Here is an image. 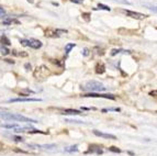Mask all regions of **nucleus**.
I'll return each instance as SVG.
<instances>
[{
  "label": "nucleus",
  "instance_id": "obj_6",
  "mask_svg": "<svg viewBox=\"0 0 157 156\" xmlns=\"http://www.w3.org/2000/svg\"><path fill=\"white\" fill-rule=\"evenodd\" d=\"M122 12L125 13L126 16L130 17V18H133V19H137V20H142V19H145L146 18V14H143V13H140V12H135V11H131V10H125L123 9Z\"/></svg>",
  "mask_w": 157,
  "mask_h": 156
},
{
  "label": "nucleus",
  "instance_id": "obj_14",
  "mask_svg": "<svg viewBox=\"0 0 157 156\" xmlns=\"http://www.w3.org/2000/svg\"><path fill=\"white\" fill-rule=\"evenodd\" d=\"M1 44H2V45H7V46H9V45H10V40H9L8 37H6V35H3V37H1Z\"/></svg>",
  "mask_w": 157,
  "mask_h": 156
},
{
  "label": "nucleus",
  "instance_id": "obj_13",
  "mask_svg": "<svg viewBox=\"0 0 157 156\" xmlns=\"http://www.w3.org/2000/svg\"><path fill=\"white\" fill-rule=\"evenodd\" d=\"M75 46H76V44H74V43H68V44L65 46V52H66V54H68V53H69L71 51V49H74Z\"/></svg>",
  "mask_w": 157,
  "mask_h": 156
},
{
  "label": "nucleus",
  "instance_id": "obj_19",
  "mask_svg": "<svg viewBox=\"0 0 157 156\" xmlns=\"http://www.w3.org/2000/svg\"><path fill=\"white\" fill-rule=\"evenodd\" d=\"M5 16H6V11H5V9L0 7V18H3Z\"/></svg>",
  "mask_w": 157,
  "mask_h": 156
},
{
  "label": "nucleus",
  "instance_id": "obj_5",
  "mask_svg": "<svg viewBox=\"0 0 157 156\" xmlns=\"http://www.w3.org/2000/svg\"><path fill=\"white\" fill-rule=\"evenodd\" d=\"M84 97H88V98H105V99H111L114 100L115 96L110 94H98V92H89V94L84 95Z\"/></svg>",
  "mask_w": 157,
  "mask_h": 156
},
{
  "label": "nucleus",
  "instance_id": "obj_20",
  "mask_svg": "<svg viewBox=\"0 0 157 156\" xmlns=\"http://www.w3.org/2000/svg\"><path fill=\"white\" fill-rule=\"evenodd\" d=\"M66 122H69V123H84L82 121H77V120H66Z\"/></svg>",
  "mask_w": 157,
  "mask_h": 156
},
{
  "label": "nucleus",
  "instance_id": "obj_7",
  "mask_svg": "<svg viewBox=\"0 0 157 156\" xmlns=\"http://www.w3.org/2000/svg\"><path fill=\"white\" fill-rule=\"evenodd\" d=\"M9 102H37L42 101V99L37 98H12L9 99Z\"/></svg>",
  "mask_w": 157,
  "mask_h": 156
},
{
  "label": "nucleus",
  "instance_id": "obj_2",
  "mask_svg": "<svg viewBox=\"0 0 157 156\" xmlns=\"http://www.w3.org/2000/svg\"><path fill=\"white\" fill-rule=\"evenodd\" d=\"M81 89L85 91H90V92H101L105 90V87L100 81L90 80L85 84L84 86H81Z\"/></svg>",
  "mask_w": 157,
  "mask_h": 156
},
{
  "label": "nucleus",
  "instance_id": "obj_12",
  "mask_svg": "<svg viewBox=\"0 0 157 156\" xmlns=\"http://www.w3.org/2000/svg\"><path fill=\"white\" fill-rule=\"evenodd\" d=\"M77 151H78V145H71L64 148V152H66V153H73V152Z\"/></svg>",
  "mask_w": 157,
  "mask_h": 156
},
{
  "label": "nucleus",
  "instance_id": "obj_15",
  "mask_svg": "<svg viewBox=\"0 0 157 156\" xmlns=\"http://www.w3.org/2000/svg\"><path fill=\"white\" fill-rule=\"evenodd\" d=\"M0 52H1V54L2 55H8L10 51H9L6 46H3V45H0Z\"/></svg>",
  "mask_w": 157,
  "mask_h": 156
},
{
  "label": "nucleus",
  "instance_id": "obj_18",
  "mask_svg": "<svg viewBox=\"0 0 157 156\" xmlns=\"http://www.w3.org/2000/svg\"><path fill=\"white\" fill-rule=\"evenodd\" d=\"M111 152H115V153H121V150L118 147H115V146H111L110 148H109Z\"/></svg>",
  "mask_w": 157,
  "mask_h": 156
},
{
  "label": "nucleus",
  "instance_id": "obj_8",
  "mask_svg": "<svg viewBox=\"0 0 157 156\" xmlns=\"http://www.w3.org/2000/svg\"><path fill=\"white\" fill-rule=\"evenodd\" d=\"M94 135H97V136H100V138H111V140H117V136L113 135V134L100 132V131H98V130H94Z\"/></svg>",
  "mask_w": 157,
  "mask_h": 156
},
{
  "label": "nucleus",
  "instance_id": "obj_1",
  "mask_svg": "<svg viewBox=\"0 0 157 156\" xmlns=\"http://www.w3.org/2000/svg\"><path fill=\"white\" fill-rule=\"evenodd\" d=\"M0 119L3 121H14V122H25V123H37L36 120L31 119V118L24 117L19 113H12L8 110L0 108Z\"/></svg>",
  "mask_w": 157,
  "mask_h": 156
},
{
  "label": "nucleus",
  "instance_id": "obj_17",
  "mask_svg": "<svg viewBox=\"0 0 157 156\" xmlns=\"http://www.w3.org/2000/svg\"><path fill=\"white\" fill-rule=\"evenodd\" d=\"M103 112H107V111H115V112H119L120 109L119 108H109V109H103L102 110Z\"/></svg>",
  "mask_w": 157,
  "mask_h": 156
},
{
  "label": "nucleus",
  "instance_id": "obj_11",
  "mask_svg": "<svg viewBox=\"0 0 157 156\" xmlns=\"http://www.w3.org/2000/svg\"><path fill=\"white\" fill-rule=\"evenodd\" d=\"M32 146V147H37V148H44V150H53V148H55L56 145L55 144H45V145H29Z\"/></svg>",
  "mask_w": 157,
  "mask_h": 156
},
{
  "label": "nucleus",
  "instance_id": "obj_23",
  "mask_svg": "<svg viewBox=\"0 0 157 156\" xmlns=\"http://www.w3.org/2000/svg\"><path fill=\"white\" fill-rule=\"evenodd\" d=\"M74 3H82L84 2V0H71Z\"/></svg>",
  "mask_w": 157,
  "mask_h": 156
},
{
  "label": "nucleus",
  "instance_id": "obj_24",
  "mask_svg": "<svg viewBox=\"0 0 157 156\" xmlns=\"http://www.w3.org/2000/svg\"><path fill=\"white\" fill-rule=\"evenodd\" d=\"M84 55H85V56H87V55H88V49H84Z\"/></svg>",
  "mask_w": 157,
  "mask_h": 156
},
{
  "label": "nucleus",
  "instance_id": "obj_3",
  "mask_svg": "<svg viewBox=\"0 0 157 156\" xmlns=\"http://www.w3.org/2000/svg\"><path fill=\"white\" fill-rule=\"evenodd\" d=\"M20 43H21L23 46H29V47L34 49H41V47H42V42L39 41V40H35V39L21 40Z\"/></svg>",
  "mask_w": 157,
  "mask_h": 156
},
{
  "label": "nucleus",
  "instance_id": "obj_10",
  "mask_svg": "<svg viewBox=\"0 0 157 156\" xmlns=\"http://www.w3.org/2000/svg\"><path fill=\"white\" fill-rule=\"evenodd\" d=\"M94 69H96V73L97 74H103L105 72V66L103 63H97Z\"/></svg>",
  "mask_w": 157,
  "mask_h": 156
},
{
  "label": "nucleus",
  "instance_id": "obj_9",
  "mask_svg": "<svg viewBox=\"0 0 157 156\" xmlns=\"http://www.w3.org/2000/svg\"><path fill=\"white\" fill-rule=\"evenodd\" d=\"M62 112H63L62 115H82V113H81V111H79V110H75V109H64Z\"/></svg>",
  "mask_w": 157,
  "mask_h": 156
},
{
  "label": "nucleus",
  "instance_id": "obj_16",
  "mask_svg": "<svg viewBox=\"0 0 157 156\" xmlns=\"http://www.w3.org/2000/svg\"><path fill=\"white\" fill-rule=\"evenodd\" d=\"M98 9H102V10H105V11H110L111 9L105 5H102V3H99L98 5Z\"/></svg>",
  "mask_w": 157,
  "mask_h": 156
},
{
  "label": "nucleus",
  "instance_id": "obj_25",
  "mask_svg": "<svg viewBox=\"0 0 157 156\" xmlns=\"http://www.w3.org/2000/svg\"><path fill=\"white\" fill-rule=\"evenodd\" d=\"M25 68L29 69V68H31V65H30V64H25Z\"/></svg>",
  "mask_w": 157,
  "mask_h": 156
},
{
  "label": "nucleus",
  "instance_id": "obj_21",
  "mask_svg": "<svg viewBox=\"0 0 157 156\" xmlns=\"http://www.w3.org/2000/svg\"><path fill=\"white\" fill-rule=\"evenodd\" d=\"M120 52H122V49H113L112 52H111V55H117Z\"/></svg>",
  "mask_w": 157,
  "mask_h": 156
},
{
  "label": "nucleus",
  "instance_id": "obj_4",
  "mask_svg": "<svg viewBox=\"0 0 157 156\" xmlns=\"http://www.w3.org/2000/svg\"><path fill=\"white\" fill-rule=\"evenodd\" d=\"M50 70H48V68L46 67V66H40V67H37L36 69L34 70V77L35 78H46L47 76L50 75Z\"/></svg>",
  "mask_w": 157,
  "mask_h": 156
},
{
  "label": "nucleus",
  "instance_id": "obj_22",
  "mask_svg": "<svg viewBox=\"0 0 157 156\" xmlns=\"http://www.w3.org/2000/svg\"><path fill=\"white\" fill-rule=\"evenodd\" d=\"M14 141H16V142H23V138H19V136H16V138H14Z\"/></svg>",
  "mask_w": 157,
  "mask_h": 156
}]
</instances>
